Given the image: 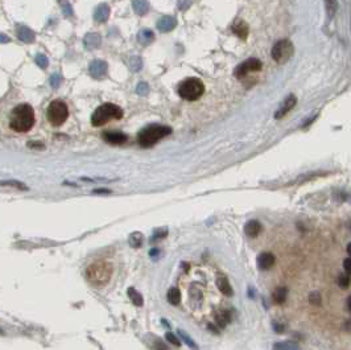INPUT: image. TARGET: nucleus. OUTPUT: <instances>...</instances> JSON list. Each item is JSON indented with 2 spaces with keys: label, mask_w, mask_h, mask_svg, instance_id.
<instances>
[{
  "label": "nucleus",
  "mask_w": 351,
  "mask_h": 350,
  "mask_svg": "<svg viewBox=\"0 0 351 350\" xmlns=\"http://www.w3.org/2000/svg\"><path fill=\"white\" fill-rule=\"evenodd\" d=\"M35 124V111L32 106L24 103L12 110L9 116V127L16 132H28Z\"/></svg>",
  "instance_id": "f257e3e1"
},
{
  "label": "nucleus",
  "mask_w": 351,
  "mask_h": 350,
  "mask_svg": "<svg viewBox=\"0 0 351 350\" xmlns=\"http://www.w3.org/2000/svg\"><path fill=\"white\" fill-rule=\"evenodd\" d=\"M169 133H172V129L168 126L149 124L139 132L138 142L144 148H149V147L155 146L157 142H160L163 137L168 136Z\"/></svg>",
  "instance_id": "f03ea898"
},
{
  "label": "nucleus",
  "mask_w": 351,
  "mask_h": 350,
  "mask_svg": "<svg viewBox=\"0 0 351 350\" xmlns=\"http://www.w3.org/2000/svg\"><path fill=\"white\" fill-rule=\"evenodd\" d=\"M112 275V266L107 262H97L87 268L86 276L91 284L97 287H102L108 283Z\"/></svg>",
  "instance_id": "7ed1b4c3"
},
{
  "label": "nucleus",
  "mask_w": 351,
  "mask_h": 350,
  "mask_svg": "<svg viewBox=\"0 0 351 350\" xmlns=\"http://www.w3.org/2000/svg\"><path fill=\"white\" fill-rule=\"evenodd\" d=\"M122 118H123V110L119 106H116L114 103H104L94 111L93 116H91V123L95 127H99V126L108 123L110 120H118Z\"/></svg>",
  "instance_id": "20e7f679"
},
{
  "label": "nucleus",
  "mask_w": 351,
  "mask_h": 350,
  "mask_svg": "<svg viewBox=\"0 0 351 350\" xmlns=\"http://www.w3.org/2000/svg\"><path fill=\"white\" fill-rule=\"evenodd\" d=\"M205 93V85L200 78H187L178 86V94L185 101H197Z\"/></svg>",
  "instance_id": "39448f33"
},
{
  "label": "nucleus",
  "mask_w": 351,
  "mask_h": 350,
  "mask_svg": "<svg viewBox=\"0 0 351 350\" xmlns=\"http://www.w3.org/2000/svg\"><path fill=\"white\" fill-rule=\"evenodd\" d=\"M46 116H48L50 124L54 127L63 124L66 122L67 116H69V109H67L66 103L63 101H60V99L50 102L49 107L46 110Z\"/></svg>",
  "instance_id": "423d86ee"
},
{
  "label": "nucleus",
  "mask_w": 351,
  "mask_h": 350,
  "mask_svg": "<svg viewBox=\"0 0 351 350\" xmlns=\"http://www.w3.org/2000/svg\"><path fill=\"white\" fill-rule=\"evenodd\" d=\"M293 44L289 40L277 41L275 46L272 48V58L277 64H285L289 58L293 56Z\"/></svg>",
  "instance_id": "0eeeda50"
},
{
  "label": "nucleus",
  "mask_w": 351,
  "mask_h": 350,
  "mask_svg": "<svg viewBox=\"0 0 351 350\" xmlns=\"http://www.w3.org/2000/svg\"><path fill=\"white\" fill-rule=\"evenodd\" d=\"M262 70V62L256 60V58H249V60H246L245 62H242L239 66L236 67L234 70V76L236 78H245L248 73H252V71H260Z\"/></svg>",
  "instance_id": "6e6552de"
},
{
  "label": "nucleus",
  "mask_w": 351,
  "mask_h": 350,
  "mask_svg": "<svg viewBox=\"0 0 351 350\" xmlns=\"http://www.w3.org/2000/svg\"><path fill=\"white\" fill-rule=\"evenodd\" d=\"M89 70L90 74H91L94 78H103L107 73V64L104 61H101V60L93 61L91 62V65H90Z\"/></svg>",
  "instance_id": "1a4fd4ad"
},
{
  "label": "nucleus",
  "mask_w": 351,
  "mask_h": 350,
  "mask_svg": "<svg viewBox=\"0 0 351 350\" xmlns=\"http://www.w3.org/2000/svg\"><path fill=\"white\" fill-rule=\"evenodd\" d=\"M276 258L271 253H262L258 258V267L262 271H267L275 266Z\"/></svg>",
  "instance_id": "9d476101"
},
{
  "label": "nucleus",
  "mask_w": 351,
  "mask_h": 350,
  "mask_svg": "<svg viewBox=\"0 0 351 350\" xmlns=\"http://www.w3.org/2000/svg\"><path fill=\"white\" fill-rule=\"evenodd\" d=\"M296 103H297V98L294 97V95H289L284 102H283V105H281V107L279 109V111L276 112L275 115L276 119H279V118H283V116L287 115L289 111L296 106Z\"/></svg>",
  "instance_id": "9b49d317"
},
{
  "label": "nucleus",
  "mask_w": 351,
  "mask_h": 350,
  "mask_svg": "<svg viewBox=\"0 0 351 350\" xmlns=\"http://www.w3.org/2000/svg\"><path fill=\"white\" fill-rule=\"evenodd\" d=\"M103 139H104L107 143H110V144H116V146H119V144H123V143L127 142V136H125L124 133L118 132V131H108V132H104L103 133Z\"/></svg>",
  "instance_id": "f8f14e48"
},
{
  "label": "nucleus",
  "mask_w": 351,
  "mask_h": 350,
  "mask_svg": "<svg viewBox=\"0 0 351 350\" xmlns=\"http://www.w3.org/2000/svg\"><path fill=\"white\" fill-rule=\"evenodd\" d=\"M217 287L218 289H219L223 295H226V296H232V295H234L231 284H230V282H228L226 276H223V275H219L217 278Z\"/></svg>",
  "instance_id": "ddd939ff"
},
{
  "label": "nucleus",
  "mask_w": 351,
  "mask_h": 350,
  "mask_svg": "<svg viewBox=\"0 0 351 350\" xmlns=\"http://www.w3.org/2000/svg\"><path fill=\"white\" fill-rule=\"evenodd\" d=\"M260 231H262V225H260V222L259 221L252 219V221H248L246 223L245 233L248 235V237H251V238L258 237V235L260 234Z\"/></svg>",
  "instance_id": "4468645a"
},
{
  "label": "nucleus",
  "mask_w": 351,
  "mask_h": 350,
  "mask_svg": "<svg viewBox=\"0 0 351 350\" xmlns=\"http://www.w3.org/2000/svg\"><path fill=\"white\" fill-rule=\"evenodd\" d=\"M232 31L235 33L238 37H240L242 40H246L247 39V35H248V25L246 24L245 22L242 20H236L232 25Z\"/></svg>",
  "instance_id": "2eb2a0df"
},
{
  "label": "nucleus",
  "mask_w": 351,
  "mask_h": 350,
  "mask_svg": "<svg viewBox=\"0 0 351 350\" xmlns=\"http://www.w3.org/2000/svg\"><path fill=\"white\" fill-rule=\"evenodd\" d=\"M176 27V19L170 18V16H164V18H161L157 22V28H159V31L161 32H169L172 31L173 28Z\"/></svg>",
  "instance_id": "dca6fc26"
},
{
  "label": "nucleus",
  "mask_w": 351,
  "mask_h": 350,
  "mask_svg": "<svg viewBox=\"0 0 351 350\" xmlns=\"http://www.w3.org/2000/svg\"><path fill=\"white\" fill-rule=\"evenodd\" d=\"M110 15V8L107 4H101L98 8L95 9V14H94V19L98 22H104L108 19Z\"/></svg>",
  "instance_id": "f3484780"
},
{
  "label": "nucleus",
  "mask_w": 351,
  "mask_h": 350,
  "mask_svg": "<svg viewBox=\"0 0 351 350\" xmlns=\"http://www.w3.org/2000/svg\"><path fill=\"white\" fill-rule=\"evenodd\" d=\"M287 297H288V288L287 287H279V288H276L272 293V299H273V302L276 304H283L285 303L287 300Z\"/></svg>",
  "instance_id": "a211bd4d"
},
{
  "label": "nucleus",
  "mask_w": 351,
  "mask_h": 350,
  "mask_svg": "<svg viewBox=\"0 0 351 350\" xmlns=\"http://www.w3.org/2000/svg\"><path fill=\"white\" fill-rule=\"evenodd\" d=\"M166 300H168L169 304H172V306L180 304V302H181V292H180V289L176 288V287H172V288L168 291V293H166Z\"/></svg>",
  "instance_id": "6ab92c4d"
},
{
  "label": "nucleus",
  "mask_w": 351,
  "mask_h": 350,
  "mask_svg": "<svg viewBox=\"0 0 351 350\" xmlns=\"http://www.w3.org/2000/svg\"><path fill=\"white\" fill-rule=\"evenodd\" d=\"M230 319H231L230 312L222 310V312H219V313L215 316V324H217L219 328H225L227 324L230 323Z\"/></svg>",
  "instance_id": "aec40b11"
},
{
  "label": "nucleus",
  "mask_w": 351,
  "mask_h": 350,
  "mask_svg": "<svg viewBox=\"0 0 351 350\" xmlns=\"http://www.w3.org/2000/svg\"><path fill=\"white\" fill-rule=\"evenodd\" d=\"M132 5H134L135 12L138 15H145L148 12V8H149L147 0H134Z\"/></svg>",
  "instance_id": "412c9836"
},
{
  "label": "nucleus",
  "mask_w": 351,
  "mask_h": 350,
  "mask_svg": "<svg viewBox=\"0 0 351 350\" xmlns=\"http://www.w3.org/2000/svg\"><path fill=\"white\" fill-rule=\"evenodd\" d=\"M127 293H128V296L129 299H131V302H132V304L136 306H143V304H144V300H143V296L140 295V293L136 291V289L134 288V287H131V288H128V291H127Z\"/></svg>",
  "instance_id": "4be33fe9"
},
{
  "label": "nucleus",
  "mask_w": 351,
  "mask_h": 350,
  "mask_svg": "<svg viewBox=\"0 0 351 350\" xmlns=\"http://www.w3.org/2000/svg\"><path fill=\"white\" fill-rule=\"evenodd\" d=\"M18 36L19 39L22 41H25V43H31L35 39V35H33V32L29 29V28H25V27H20L18 29Z\"/></svg>",
  "instance_id": "5701e85b"
},
{
  "label": "nucleus",
  "mask_w": 351,
  "mask_h": 350,
  "mask_svg": "<svg viewBox=\"0 0 351 350\" xmlns=\"http://www.w3.org/2000/svg\"><path fill=\"white\" fill-rule=\"evenodd\" d=\"M138 39L139 41H140V44L148 45L155 40V35H153L151 31H148V29H143V31H140V33H139Z\"/></svg>",
  "instance_id": "b1692460"
},
{
  "label": "nucleus",
  "mask_w": 351,
  "mask_h": 350,
  "mask_svg": "<svg viewBox=\"0 0 351 350\" xmlns=\"http://www.w3.org/2000/svg\"><path fill=\"white\" fill-rule=\"evenodd\" d=\"M273 350H300L297 344H294L292 341H283V342H276L273 345Z\"/></svg>",
  "instance_id": "393cba45"
},
{
  "label": "nucleus",
  "mask_w": 351,
  "mask_h": 350,
  "mask_svg": "<svg viewBox=\"0 0 351 350\" xmlns=\"http://www.w3.org/2000/svg\"><path fill=\"white\" fill-rule=\"evenodd\" d=\"M84 44L87 48H97L99 44H101V37L98 35H89L86 39H84Z\"/></svg>",
  "instance_id": "a878e982"
},
{
  "label": "nucleus",
  "mask_w": 351,
  "mask_h": 350,
  "mask_svg": "<svg viewBox=\"0 0 351 350\" xmlns=\"http://www.w3.org/2000/svg\"><path fill=\"white\" fill-rule=\"evenodd\" d=\"M178 336L183 338V341L185 342V344H186V345L189 346L190 349L198 350V346H197V344L193 341V340H191V337L189 336L186 332H184V330H181V329H180V330H178Z\"/></svg>",
  "instance_id": "bb28decb"
},
{
  "label": "nucleus",
  "mask_w": 351,
  "mask_h": 350,
  "mask_svg": "<svg viewBox=\"0 0 351 350\" xmlns=\"http://www.w3.org/2000/svg\"><path fill=\"white\" fill-rule=\"evenodd\" d=\"M325 3H326V9H328L329 16H334L338 8L337 0H325Z\"/></svg>",
  "instance_id": "cd10ccee"
},
{
  "label": "nucleus",
  "mask_w": 351,
  "mask_h": 350,
  "mask_svg": "<svg viewBox=\"0 0 351 350\" xmlns=\"http://www.w3.org/2000/svg\"><path fill=\"white\" fill-rule=\"evenodd\" d=\"M338 285L343 289L349 288V287H350V274L339 275V278H338Z\"/></svg>",
  "instance_id": "c85d7f7f"
},
{
  "label": "nucleus",
  "mask_w": 351,
  "mask_h": 350,
  "mask_svg": "<svg viewBox=\"0 0 351 350\" xmlns=\"http://www.w3.org/2000/svg\"><path fill=\"white\" fill-rule=\"evenodd\" d=\"M143 242V235L140 233H134V234H131L129 237V243L131 246H134V247H140V244Z\"/></svg>",
  "instance_id": "c756f323"
},
{
  "label": "nucleus",
  "mask_w": 351,
  "mask_h": 350,
  "mask_svg": "<svg viewBox=\"0 0 351 350\" xmlns=\"http://www.w3.org/2000/svg\"><path fill=\"white\" fill-rule=\"evenodd\" d=\"M309 302H310L311 306H320L321 303H322V299H321L320 292H311L310 296H309Z\"/></svg>",
  "instance_id": "7c9ffc66"
},
{
  "label": "nucleus",
  "mask_w": 351,
  "mask_h": 350,
  "mask_svg": "<svg viewBox=\"0 0 351 350\" xmlns=\"http://www.w3.org/2000/svg\"><path fill=\"white\" fill-rule=\"evenodd\" d=\"M165 338H166V341H169L170 344H173V345H176V346L181 345V342L178 341L177 337L174 336V334L172 332L166 333V334H165Z\"/></svg>",
  "instance_id": "2f4dec72"
},
{
  "label": "nucleus",
  "mask_w": 351,
  "mask_h": 350,
  "mask_svg": "<svg viewBox=\"0 0 351 350\" xmlns=\"http://www.w3.org/2000/svg\"><path fill=\"white\" fill-rule=\"evenodd\" d=\"M36 62L39 64V66L40 67L48 66V58L45 57L44 54H39V56L36 57Z\"/></svg>",
  "instance_id": "473e14b6"
},
{
  "label": "nucleus",
  "mask_w": 351,
  "mask_h": 350,
  "mask_svg": "<svg viewBox=\"0 0 351 350\" xmlns=\"http://www.w3.org/2000/svg\"><path fill=\"white\" fill-rule=\"evenodd\" d=\"M148 85L145 84V82H142V84L139 85L138 86V89H136V91H138V94H140V95H145V94H148Z\"/></svg>",
  "instance_id": "72a5a7b5"
},
{
  "label": "nucleus",
  "mask_w": 351,
  "mask_h": 350,
  "mask_svg": "<svg viewBox=\"0 0 351 350\" xmlns=\"http://www.w3.org/2000/svg\"><path fill=\"white\" fill-rule=\"evenodd\" d=\"M153 348H155V350H169L168 346L165 345L161 340H156V341L153 342Z\"/></svg>",
  "instance_id": "f704fd0d"
},
{
  "label": "nucleus",
  "mask_w": 351,
  "mask_h": 350,
  "mask_svg": "<svg viewBox=\"0 0 351 350\" xmlns=\"http://www.w3.org/2000/svg\"><path fill=\"white\" fill-rule=\"evenodd\" d=\"M1 185H11V186H18L20 189H25V186L22 185V184H19L16 181H5V182H0Z\"/></svg>",
  "instance_id": "c9c22d12"
},
{
  "label": "nucleus",
  "mask_w": 351,
  "mask_h": 350,
  "mask_svg": "<svg viewBox=\"0 0 351 350\" xmlns=\"http://www.w3.org/2000/svg\"><path fill=\"white\" fill-rule=\"evenodd\" d=\"M50 82H52V86H53V88H57L58 85H60V82H61V77L58 76V74H54V76L52 77Z\"/></svg>",
  "instance_id": "e433bc0d"
},
{
  "label": "nucleus",
  "mask_w": 351,
  "mask_h": 350,
  "mask_svg": "<svg viewBox=\"0 0 351 350\" xmlns=\"http://www.w3.org/2000/svg\"><path fill=\"white\" fill-rule=\"evenodd\" d=\"M343 267H345V271H346L347 274H350L351 271V266H350V257H347L345 261H343Z\"/></svg>",
  "instance_id": "4c0bfd02"
},
{
  "label": "nucleus",
  "mask_w": 351,
  "mask_h": 350,
  "mask_svg": "<svg viewBox=\"0 0 351 350\" xmlns=\"http://www.w3.org/2000/svg\"><path fill=\"white\" fill-rule=\"evenodd\" d=\"M131 62H132L131 65H135V66H132L135 69V70H139V69H140V65H142V62H140V58L135 57Z\"/></svg>",
  "instance_id": "58836bf2"
},
{
  "label": "nucleus",
  "mask_w": 351,
  "mask_h": 350,
  "mask_svg": "<svg viewBox=\"0 0 351 350\" xmlns=\"http://www.w3.org/2000/svg\"><path fill=\"white\" fill-rule=\"evenodd\" d=\"M28 146L31 148H44V144H41V143H29Z\"/></svg>",
  "instance_id": "ea45409f"
},
{
  "label": "nucleus",
  "mask_w": 351,
  "mask_h": 350,
  "mask_svg": "<svg viewBox=\"0 0 351 350\" xmlns=\"http://www.w3.org/2000/svg\"><path fill=\"white\" fill-rule=\"evenodd\" d=\"M157 254H159V250H157V248H155V250H151V251H149V255H151V257H153V255H157Z\"/></svg>",
  "instance_id": "a19ab883"
},
{
  "label": "nucleus",
  "mask_w": 351,
  "mask_h": 350,
  "mask_svg": "<svg viewBox=\"0 0 351 350\" xmlns=\"http://www.w3.org/2000/svg\"><path fill=\"white\" fill-rule=\"evenodd\" d=\"M0 43H8V37H5V36H0Z\"/></svg>",
  "instance_id": "79ce46f5"
},
{
  "label": "nucleus",
  "mask_w": 351,
  "mask_h": 350,
  "mask_svg": "<svg viewBox=\"0 0 351 350\" xmlns=\"http://www.w3.org/2000/svg\"><path fill=\"white\" fill-rule=\"evenodd\" d=\"M94 193H110V191H104V189H98V191H94Z\"/></svg>",
  "instance_id": "37998d69"
},
{
  "label": "nucleus",
  "mask_w": 351,
  "mask_h": 350,
  "mask_svg": "<svg viewBox=\"0 0 351 350\" xmlns=\"http://www.w3.org/2000/svg\"><path fill=\"white\" fill-rule=\"evenodd\" d=\"M350 302H351V297H347V309L350 310L351 306H350Z\"/></svg>",
  "instance_id": "c03bdc74"
},
{
  "label": "nucleus",
  "mask_w": 351,
  "mask_h": 350,
  "mask_svg": "<svg viewBox=\"0 0 351 350\" xmlns=\"http://www.w3.org/2000/svg\"><path fill=\"white\" fill-rule=\"evenodd\" d=\"M163 237H165V235H163V234H159V238H163ZM156 240V237H152V242H153V241H155Z\"/></svg>",
  "instance_id": "a18cd8bd"
}]
</instances>
